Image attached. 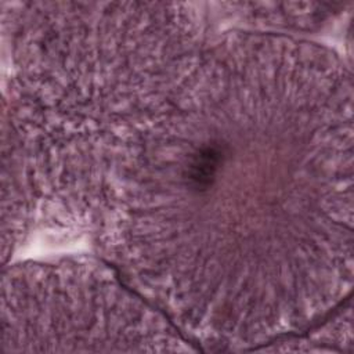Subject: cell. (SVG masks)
Listing matches in <instances>:
<instances>
[{
    "label": "cell",
    "instance_id": "cell-1",
    "mask_svg": "<svg viewBox=\"0 0 354 354\" xmlns=\"http://www.w3.org/2000/svg\"><path fill=\"white\" fill-rule=\"evenodd\" d=\"M202 25L191 3L3 1V127L35 183L100 192L184 79Z\"/></svg>",
    "mask_w": 354,
    "mask_h": 354
},
{
    "label": "cell",
    "instance_id": "cell-2",
    "mask_svg": "<svg viewBox=\"0 0 354 354\" xmlns=\"http://www.w3.org/2000/svg\"><path fill=\"white\" fill-rule=\"evenodd\" d=\"M1 288L3 351L192 350L160 313L94 261L12 264Z\"/></svg>",
    "mask_w": 354,
    "mask_h": 354
},
{
    "label": "cell",
    "instance_id": "cell-3",
    "mask_svg": "<svg viewBox=\"0 0 354 354\" xmlns=\"http://www.w3.org/2000/svg\"><path fill=\"white\" fill-rule=\"evenodd\" d=\"M252 26L313 30L337 17L346 4L336 3H220Z\"/></svg>",
    "mask_w": 354,
    "mask_h": 354
}]
</instances>
